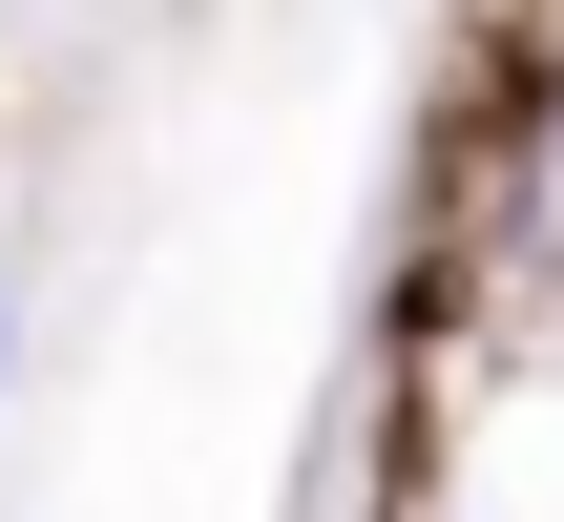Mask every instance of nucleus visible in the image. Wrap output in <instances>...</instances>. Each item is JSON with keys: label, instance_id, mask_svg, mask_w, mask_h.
Wrapping results in <instances>:
<instances>
[{"label": "nucleus", "instance_id": "obj_1", "mask_svg": "<svg viewBox=\"0 0 564 522\" xmlns=\"http://www.w3.org/2000/svg\"><path fill=\"white\" fill-rule=\"evenodd\" d=\"M0 377H21V293H0Z\"/></svg>", "mask_w": 564, "mask_h": 522}]
</instances>
